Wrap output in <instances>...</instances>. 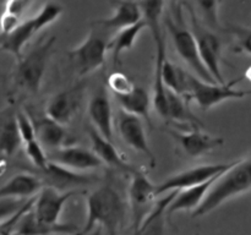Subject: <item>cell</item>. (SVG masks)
<instances>
[{"label": "cell", "instance_id": "obj_11", "mask_svg": "<svg viewBox=\"0 0 251 235\" xmlns=\"http://www.w3.org/2000/svg\"><path fill=\"white\" fill-rule=\"evenodd\" d=\"M201 129L202 127H191L188 131H179L174 127H169L166 132L176 142L184 156L196 159L225 144V140L222 137L212 136Z\"/></svg>", "mask_w": 251, "mask_h": 235}, {"label": "cell", "instance_id": "obj_1", "mask_svg": "<svg viewBox=\"0 0 251 235\" xmlns=\"http://www.w3.org/2000/svg\"><path fill=\"white\" fill-rule=\"evenodd\" d=\"M86 203V223L76 235H87L97 227L102 228L105 235H119L126 217L127 206L113 184L105 183L95 188L87 195Z\"/></svg>", "mask_w": 251, "mask_h": 235}, {"label": "cell", "instance_id": "obj_8", "mask_svg": "<svg viewBox=\"0 0 251 235\" xmlns=\"http://www.w3.org/2000/svg\"><path fill=\"white\" fill-rule=\"evenodd\" d=\"M108 44L109 41H107L95 26L80 44L70 49L68 56L80 77L88 76L104 65Z\"/></svg>", "mask_w": 251, "mask_h": 235}, {"label": "cell", "instance_id": "obj_30", "mask_svg": "<svg viewBox=\"0 0 251 235\" xmlns=\"http://www.w3.org/2000/svg\"><path fill=\"white\" fill-rule=\"evenodd\" d=\"M161 75L164 85L169 91L180 95L185 94L188 71L183 70L180 66L172 63L168 58H166L162 64Z\"/></svg>", "mask_w": 251, "mask_h": 235}, {"label": "cell", "instance_id": "obj_35", "mask_svg": "<svg viewBox=\"0 0 251 235\" xmlns=\"http://www.w3.org/2000/svg\"><path fill=\"white\" fill-rule=\"evenodd\" d=\"M28 200H16V198H0V223L16 214Z\"/></svg>", "mask_w": 251, "mask_h": 235}, {"label": "cell", "instance_id": "obj_6", "mask_svg": "<svg viewBox=\"0 0 251 235\" xmlns=\"http://www.w3.org/2000/svg\"><path fill=\"white\" fill-rule=\"evenodd\" d=\"M183 7L189 15V24L190 31L195 38L198 46L199 54L202 60L203 65L207 69L213 80L218 83H225V76L222 73V61H223V44L220 37L215 33L213 29L206 26L200 19L195 10L190 4L184 2Z\"/></svg>", "mask_w": 251, "mask_h": 235}, {"label": "cell", "instance_id": "obj_29", "mask_svg": "<svg viewBox=\"0 0 251 235\" xmlns=\"http://www.w3.org/2000/svg\"><path fill=\"white\" fill-rule=\"evenodd\" d=\"M22 144L16 124V113L10 110L0 113V153L14 156Z\"/></svg>", "mask_w": 251, "mask_h": 235}, {"label": "cell", "instance_id": "obj_34", "mask_svg": "<svg viewBox=\"0 0 251 235\" xmlns=\"http://www.w3.org/2000/svg\"><path fill=\"white\" fill-rule=\"evenodd\" d=\"M24 146L27 158L29 159V162H31L34 168L42 169L47 165L49 161L48 156H47V151L42 147L38 140H31L27 143H25Z\"/></svg>", "mask_w": 251, "mask_h": 235}, {"label": "cell", "instance_id": "obj_23", "mask_svg": "<svg viewBox=\"0 0 251 235\" xmlns=\"http://www.w3.org/2000/svg\"><path fill=\"white\" fill-rule=\"evenodd\" d=\"M217 178L218 176H216V178L205 181L202 184L176 191V193L167 207V217L171 218L174 213L184 212V211H193L194 212L201 205L206 193L210 190L211 185Z\"/></svg>", "mask_w": 251, "mask_h": 235}, {"label": "cell", "instance_id": "obj_19", "mask_svg": "<svg viewBox=\"0 0 251 235\" xmlns=\"http://www.w3.org/2000/svg\"><path fill=\"white\" fill-rule=\"evenodd\" d=\"M80 228L70 223H59L56 225H47L41 223L32 212V207L25 211L17 219L11 235H55L71 234L76 235Z\"/></svg>", "mask_w": 251, "mask_h": 235}, {"label": "cell", "instance_id": "obj_21", "mask_svg": "<svg viewBox=\"0 0 251 235\" xmlns=\"http://www.w3.org/2000/svg\"><path fill=\"white\" fill-rule=\"evenodd\" d=\"M142 20L139 1L135 0H115L114 12L108 19L93 22L100 29H115V32L125 27L132 26Z\"/></svg>", "mask_w": 251, "mask_h": 235}, {"label": "cell", "instance_id": "obj_22", "mask_svg": "<svg viewBox=\"0 0 251 235\" xmlns=\"http://www.w3.org/2000/svg\"><path fill=\"white\" fill-rule=\"evenodd\" d=\"M43 188L41 179L32 171H24L12 176L4 185L0 186V198L29 200L36 197Z\"/></svg>", "mask_w": 251, "mask_h": 235}, {"label": "cell", "instance_id": "obj_27", "mask_svg": "<svg viewBox=\"0 0 251 235\" xmlns=\"http://www.w3.org/2000/svg\"><path fill=\"white\" fill-rule=\"evenodd\" d=\"M167 121L190 125L191 127H203L202 121L191 112L189 100L184 95L176 94L169 90L167 93Z\"/></svg>", "mask_w": 251, "mask_h": 235}, {"label": "cell", "instance_id": "obj_31", "mask_svg": "<svg viewBox=\"0 0 251 235\" xmlns=\"http://www.w3.org/2000/svg\"><path fill=\"white\" fill-rule=\"evenodd\" d=\"M196 9L199 10V19L207 27L216 31L221 29L220 10L222 0H194Z\"/></svg>", "mask_w": 251, "mask_h": 235}, {"label": "cell", "instance_id": "obj_33", "mask_svg": "<svg viewBox=\"0 0 251 235\" xmlns=\"http://www.w3.org/2000/svg\"><path fill=\"white\" fill-rule=\"evenodd\" d=\"M107 86L114 95H124L131 92L135 88V83L131 78L122 71H114L107 80Z\"/></svg>", "mask_w": 251, "mask_h": 235}, {"label": "cell", "instance_id": "obj_13", "mask_svg": "<svg viewBox=\"0 0 251 235\" xmlns=\"http://www.w3.org/2000/svg\"><path fill=\"white\" fill-rule=\"evenodd\" d=\"M118 131L125 144L146 157L151 168L156 166V154L150 146L144 120L141 118L122 109L118 113Z\"/></svg>", "mask_w": 251, "mask_h": 235}, {"label": "cell", "instance_id": "obj_38", "mask_svg": "<svg viewBox=\"0 0 251 235\" xmlns=\"http://www.w3.org/2000/svg\"><path fill=\"white\" fill-rule=\"evenodd\" d=\"M87 235H103V229L100 227L95 228L91 233H88Z\"/></svg>", "mask_w": 251, "mask_h": 235}, {"label": "cell", "instance_id": "obj_10", "mask_svg": "<svg viewBox=\"0 0 251 235\" xmlns=\"http://www.w3.org/2000/svg\"><path fill=\"white\" fill-rule=\"evenodd\" d=\"M29 171L41 179L43 186H50L59 191H76V188H86L100 181V179L92 174L78 173L51 161H48L44 168Z\"/></svg>", "mask_w": 251, "mask_h": 235}, {"label": "cell", "instance_id": "obj_17", "mask_svg": "<svg viewBox=\"0 0 251 235\" xmlns=\"http://www.w3.org/2000/svg\"><path fill=\"white\" fill-rule=\"evenodd\" d=\"M90 124L105 139L113 141L114 137V114L109 95L104 87H100L88 100Z\"/></svg>", "mask_w": 251, "mask_h": 235}, {"label": "cell", "instance_id": "obj_24", "mask_svg": "<svg viewBox=\"0 0 251 235\" xmlns=\"http://www.w3.org/2000/svg\"><path fill=\"white\" fill-rule=\"evenodd\" d=\"M176 193V191L164 193V197L157 201L150 214L145 218L139 228L134 230L132 235H168L167 223L169 218L167 217V207Z\"/></svg>", "mask_w": 251, "mask_h": 235}, {"label": "cell", "instance_id": "obj_4", "mask_svg": "<svg viewBox=\"0 0 251 235\" xmlns=\"http://www.w3.org/2000/svg\"><path fill=\"white\" fill-rule=\"evenodd\" d=\"M63 11L64 7L59 2L49 1L44 4L38 14L21 21L9 33L0 34V50L11 54L19 60L26 44L44 27L55 22Z\"/></svg>", "mask_w": 251, "mask_h": 235}, {"label": "cell", "instance_id": "obj_28", "mask_svg": "<svg viewBox=\"0 0 251 235\" xmlns=\"http://www.w3.org/2000/svg\"><path fill=\"white\" fill-rule=\"evenodd\" d=\"M145 28H146V24L144 22V20H141L132 26L125 27V28L115 32V34L112 37L109 44H108V50H110V53H112L113 65H119L123 54L130 50L135 46L137 38Z\"/></svg>", "mask_w": 251, "mask_h": 235}, {"label": "cell", "instance_id": "obj_20", "mask_svg": "<svg viewBox=\"0 0 251 235\" xmlns=\"http://www.w3.org/2000/svg\"><path fill=\"white\" fill-rule=\"evenodd\" d=\"M29 117H31L32 122L34 125L37 140L47 152L70 144L69 134L64 125L50 119L47 114L38 118H34L32 115H29Z\"/></svg>", "mask_w": 251, "mask_h": 235}, {"label": "cell", "instance_id": "obj_7", "mask_svg": "<svg viewBox=\"0 0 251 235\" xmlns=\"http://www.w3.org/2000/svg\"><path fill=\"white\" fill-rule=\"evenodd\" d=\"M243 77L235 78L229 82L218 83L207 82L193 73L188 72L186 77V92L184 97L188 100H194L202 110H208L226 100L243 99L248 97L247 90H238L235 86Z\"/></svg>", "mask_w": 251, "mask_h": 235}, {"label": "cell", "instance_id": "obj_41", "mask_svg": "<svg viewBox=\"0 0 251 235\" xmlns=\"http://www.w3.org/2000/svg\"><path fill=\"white\" fill-rule=\"evenodd\" d=\"M248 95H251V90H248Z\"/></svg>", "mask_w": 251, "mask_h": 235}, {"label": "cell", "instance_id": "obj_16", "mask_svg": "<svg viewBox=\"0 0 251 235\" xmlns=\"http://www.w3.org/2000/svg\"><path fill=\"white\" fill-rule=\"evenodd\" d=\"M47 156L49 161L71 170L78 171V173H85V171L103 166L102 161L96 156L92 149L83 148L80 146L68 144L58 149L47 152Z\"/></svg>", "mask_w": 251, "mask_h": 235}, {"label": "cell", "instance_id": "obj_12", "mask_svg": "<svg viewBox=\"0 0 251 235\" xmlns=\"http://www.w3.org/2000/svg\"><path fill=\"white\" fill-rule=\"evenodd\" d=\"M232 163L233 162H230V163L202 164V165L193 166V168L179 171V173L167 178L159 185H156L157 195L161 196L171 192V191L183 190V188H191V186L211 180V179L222 174L226 169L229 168Z\"/></svg>", "mask_w": 251, "mask_h": 235}, {"label": "cell", "instance_id": "obj_14", "mask_svg": "<svg viewBox=\"0 0 251 235\" xmlns=\"http://www.w3.org/2000/svg\"><path fill=\"white\" fill-rule=\"evenodd\" d=\"M77 195V191H59L50 186H43L34 197L32 212L41 223L47 225L59 224L66 202Z\"/></svg>", "mask_w": 251, "mask_h": 235}, {"label": "cell", "instance_id": "obj_25", "mask_svg": "<svg viewBox=\"0 0 251 235\" xmlns=\"http://www.w3.org/2000/svg\"><path fill=\"white\" fill-rule=\"evenodd\" d=\"M141 9L142 20L146 24V28L150 29L154 42V48L167 46L164 36L163 11L164 0H139Z\"/></svg>", "mask_w": 251, "mask_h": 235}, {"label": "cell", "instance_id": "obj_37", "mask_svg": "<svg viewBox=\"0 0 251 235\" xmlns=\"http://www.w3.org/2000/svg\"><path fill=\"white\" fill-rule=\"evenodd\" d=\"M21 21V17H17L9 12H2V15L0 16V34L9 33Z\"/></svg>", "mask_w": 251, "mask_h": 235}, {"label": "cell", "instance_id": "obj_18", "mask_svg": "<svg viewBox=\"0 0 251 235\" xmlns=\"http://www.w3.org/2000/svg\"><path fill=\"white\" fill-rule=\"evenodd\" d=\"M86 131H87L88 139H90L91 146H92L91 149L102 161L103 165L105 164V165L110 166L113 169H117V170L127 174V175H130V174H132L136 170V166L131 165L124 158V156L120 153L119 149L113 144V141L102 136L90 122L86 125Z\"/></svg>", "mask_w": 251, "mask_h": 235}, {"label": "cell", "instance_id": "obj_5", "mask_svg": "<svg viewBox=\"0 0 251 235\" xmlns=\"http://www.w3.org/2000/svg\"><path fill=\"white\" fill-rule=\"evenodd\" d=\"M181 11H183V4L176 5L173 6V16H167L163 21L164 27L167 28L172 42H173L174 49L179 58L193 71V75L198 76L199 78L207 81V82H216L201 60L195 38H194L190 28L184 24Z\"/></svg>", "mask_w": 251, "mask_h": 235}, {"label": "cell", "instance_id": "obj_32", "mask_svg": "<svg viewBox=\"0 0 251 235\" xmlns=\"http://www.w3.org/2000/svg\"><path fill=\"white\" fill-rule=\"evenodd\" d=\"M225 31L232 36V50L235 54L251 55V27L230 24Z\"/></svg>", "mask_w": 251, "mask_h": 235}, {"label": "cell", "instance_id": "obj_26", "mask_svg": "<svg viewBox=\"0 0 251 235\" xmlns=\"http://www.w3.org/2000/svg\"><path fill=\"white\" fill-rule=\"evenodd\" d=\"M124 112L141 118L150 127H152L151 120V97L144 87L135 86L134 90L124 95H114Z\"/></svg>", "mask_w": 251, "mask_h": 235}, {"label": "cell", "instance_id": "obj_15", "mask_svg": "<svg viewBox=\"0 0 251 235\" xmlns=\"http://www.w3.org/2000/svg\"><path fill=\"white\" fill-rule=\"evenodd\" d=\"M83 91L85 82L82 81L71 87L59 91L53 97L49 98L46 105V114L64 126L70 124L80 109Z\"/></svg>", "mask_w": 251, "mask_h": 235}, {"label": "cell", "instance_id": "obj_9", "mask_svg": "<svg viewBox=\"0 0 251 235\" xmlns=\"http://www.w3.org/2000/svg\"><path fill=\"white\" fill-rule=\"evenodd\" d=\"M130 176L131 180L127 191V201L131 213L132 229L135 230L150 214L156 205L158 195L156 192V185L141 169L137 168L134 173L130 174Z\"/></svg>", "mask_w": 251, "mask_h": 235}, {"label": "cell", "instance_id": "obj_3", "mask_svg": "<svg viewBox=\"0 0 251 235\" xmlns=\"http://www.w3.org/2000/svg\"><path fill=\"white\" fill-rule=\"evenodd\" d=\"M55 39V36L38 39V42L17 60L12 75L14 86L17 90L26 94H38L49 60L54 53Z\"/></svg>", "mask_w": 251, "mask_h": 235}, {"label": "cell", "instance_id": "obj_36", "mask_svg": "<svg viewBox=\"0 0 251 235\" xmlns=\"http://www.w3.org/2000/svg\"><path fill=\"white\" fill-rule=\"evenodd\" d=\"M4 1V12L22 17L32 0H2Z\"/></svg>", "mask_w": 251, "mask_h": 235}, {"label": "cell", "instance_id": "obj_2", "mask_svg": "<svg viewBox=\"0 0 251 235\" xmlns=\"http://www.w3.org/2000/svg\"><path fill=\"white\" fill-rule=\"evenodd\" d=\"M251 191V152L244 158L233 161L213 181L201 205L193 212L194 218L203 217L228 201Z\"/></svg>", "mask_w": 251, "mask_h": 235}, {"label": "cell", "instance_id": "obj_39", "mask_svg": "<svg viewBox=\"0 0 251 235\" xmlns=\"http://www.w3.org/2000/svg\"><path fill=\"white\" fill-rule=\"evenodd\" d=\"M5 169H6V162H5L4 159H0V175L4 174Z\"/></svg>", "mask_w": 251, "mask_h": 235}, {"label": "cell", "instance_id": "obj_40", "mask_svg": "<svg viewBox=\"0 0 251 235\" xmlns=\"http://www.w3.org/2000/svg\"><path fill=\"white\" fill-rule=\"evenodd\" d=\"M243 77H244V78H247V80L251 81V66H250L249 69H248V70H247V72L244 73V76H243Z\"/></svg>", "mask_w": 251, "mask_h": 235}, {"label": "cell", "instance_id": "obj_42", "mask_svg": "<svg viewBox=\"0 0 251 235\" xmlns=\"http://www.w3.org/2000/svg\"><path fill=\"white\" fill-rule=\"evenodd\" d=\"M172 2H178V0H171Z\"/></svg>", "mask_w": 251, "mask_h": 235}]
</instances>
